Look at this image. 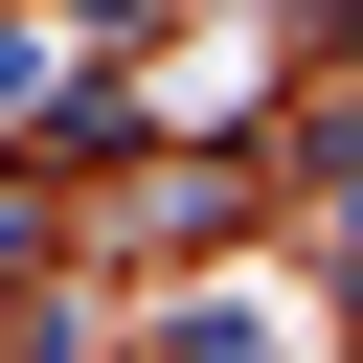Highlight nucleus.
<instances>
[{"mask_svg": "<svg viewBox=\"0 0 363 363\" xmlns=\"http://www.w3.org/2000/svg\"><path fill=\"white\" fill-rule=\"evenodd\" d=\"M182 363H272V295H182Z\"/></svg>", "mask_w": 363, "mask_h": 363, "instance_id": "1", "label": "nucleus"}]
</instances>
